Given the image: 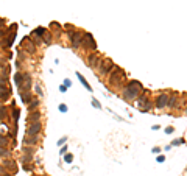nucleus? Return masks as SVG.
Segmentation results:
<instances>
[{"label": "nucleus", "instance_id": "1", "mask_svg": "<svg viewBox=\"0 0 187 176\" xmlns=\"http://www.w3.org/2000/svg\"><path fill=\"white\" fill-rule=\"evenodd\" d=\"M142 91H143L142 83L137 81V79H129V81L122 87V98L128 103L136 101Z\"/></svg>", "mask_w": 187, "mask_h": 176}, {"label": "nucleus", "instance_id": "2", "mask_svg": "<svg viewBox=\"0 0 187 176\" xmlns=\"http://www.w3.org/2000/svg\"><path fill=\"white\" fill-rule=\"evenodd\" d=\"M108 83H109L111 87L122 89L123 86L126 84V73L123 72V69H120V67L115 66V67L112 69V72L108 75Z\"/></svg>", "mask_w": 187, "mask_h": 176}, {"label": "nucleus", "instance_id": "3", "mask_svg": "<svg viewBox=\"0 0 187 176\" xmlns=\"http://www.w3.org/2000/svg\"><path fill=\"white\" fill-rule=\"evenodd\" d=\"M67 36H69V42H70V47L73 50H78L81 48L83 44V39H84V31L81 30H67Z\"/></svg>", "mask_w": 187, "mask_h": 176}, {"label": "nucleus", "instance_id": "4", "mask_svg": "<svg viewBox=\"0 0 187 176\" xmlns=\"http://www.w3.org/2000/svg\"><path fill=\"white\" fill-rule=\"evenodd\" d=\"M16 31H17V24H11L6 28V36L0 42V48L2 50H6V48H9L13 45V42L16 39Z\"/></svg>", "mask_w": 187, "mask_h": 176}, {"label": "nucleus", "instance_id": "5", "mask_svg": "<svg viewBox=\"0 0 187 176\" xmlns=\"http://www.w3.org/2000/svg\"><path fill=\"white\" fill-rule=\"evenodd\" d=\"M115 67V64L112 62V59L109 58H101L98 62V67H97V72L100 73V76H108L112 72V69Z\"/></svg>", "mask_w": 187, "mask_h": 176}, {"label": "nucleus", "instance_id": "6", "mask_svg": "<svg viewBox=\"0 0 187 176\" xmlns=\"http://www.w3.org/2000/svg\"><path fill=\"white\" fill-rule=\"evenodd\" d=\"M81 48H83V50H86L88 53L97 52V42H95V39H93V36L91 34V33H86L84 31V39H83Z\"/></svg>", "mask_w": 187, "mask_h": 176}, {"label": "nucleus", "instance_id": "7", "mask_svg": "<svg viewBox=\"0 0 187 176\" xmlns=\"http://www.w3.org/2000/svg\"><path fill=\"white\" fill-rule=\"evenodd\" d=\"M181 95L178 94V92H172V94L168 95V105H167V108L172 109V111H178V109H181Z\"/></svg>", "mask_w": 187, "mask_h": 176}, {"label": "nucleus", "instance_id": "8", "mask_svg": "<svg viewBox=\"0 0 187 176\" xmlns=\"http://www.w3.org/2000/svg\"><path fill=\"white\" fill-rule=\"evenodd\" d=\"M21 48L23 52L27 53V55H34L36 50H38V47L34 45V42L31 41V38H23L22 41H21Z\"/></svg>", "mask_w": 187, "mask_h": 176}, {"label": "nucleus", "instance_id": "9", "mask_svg": "<svg viewBox=\"0 0 187 176\" xmlns=\"http://www.w3.org/2000/svg\"><path fill=\"white\" fill-rule=\"evenodd\" d=\"M168 95L170 94H167V92H159V94L155 97V100H153V103H155V108L165 109L167 105H168Z\"/></svg>", "mask_w": 187, "mask_h": 176}, {"label": "nucleus", "instance_id": "10", "mask_svg": "<svg viewBox=\"0 0 187 176\" xmlns=\"http://www.w3.org/2000/svg\"><path fill=\"white\" fill-rule=\"evenodd\" d=\"M9 120H11V112H9V108L5 105V103H2V105H0V122L6 126V131L9 129V125H8Z\"/></svg>", "mask_w": 187, "mask_h": 176}, {"label": "nucleus", "instance_id": "11", "mask_svg": "<svg viewBox=\"0 0 187 176\" xmlns=\"http://www.w3.org/2000/svg\"><path fill=\"white\" fill-rule=\"evenodd\" d=\"M42 131V122H33V123H28V128H27V134L28 136H39Z\"/></svg>", "mask_w": 187, "mask_h": 176}, {"label": "nucleus", "instance_id": "12", "mask_svg": "<svg viewBox=\"0 0 187 176\" xmlns=\"http://www.w3.org/2000/svg\"><path fill=\"white\" fill-rule=\"evenodd\" d=\"M100 55L97 52H91V53H88V58H86V61H88V66L89 67H92V69H95L97 70V67H98V62H100Z\"/></svg>", "mask_w": 187, "mask_h": 176}, {"label": "nucleus", "instance_id": "13", "mask_svg": "<svg viewBox=\"0 0 187 176\" xmlns=\"http://www.w3.org/2000/svg\"><path fill=\"white\" fill-rule=\"evenodd\" d=\"M33 87V78L28 72H25V79H23L22 86L19 87V92H27V91H31Z\"/></svg>", "mask_w": 187, "mask_h": 176}, {"label": "nucleus", "instance_id": "14", "mask_svg": "<svg viewBox=\"0 0 187 176\" xmlns=\"http://www.w3.org/2000/svg\"><path fill=\"white\" fill-rule=\"evenodd\" d=\"M39 140H41L39 136H28L27 134L22 142H23V145H28V147H36V145L39 144Z\"/></svg>", "mask_w": 187, "mask_h": 176}, {"label": "nucleus", "instance_id": "15", "mask_svg": "<svg viewBox=\"0 0 187 176\" xmlns=\"http://www.w3.org/2000/svg\"><path fill=\"white\" fill-rule=\"evenodd\" d=\"M42 118V112L39 111V109H36V111H31L28 112V117H27V122L28 123H33V122H39Z\"/></svg>", "mask_w": 187, "mask_h": 176}, {"label": "nucleus", "instance_id": "16", "mask_svg": "<svg viewBox=\"0 0 187 176\" xmlns=\"http://www.w3.org/2000/svg\"><path fill=\"white\" fill-rule=\"evenodd\" d=\"M39 106H41V98L39 97H34L31 101L27 105V108H28V112H31V111H36V109H39Z\"/></svg>", "mask_w": 187, "mask_h": 176}, {"label": "nucleus", "instance_id": "17", "mask_svg": "<svg viewBox=\"0 0 187 176\" xmlns=\"http://www.w3.org/2000/svg\"><path fill=\"white\" fill-rule=\"evenodd\" d=\"M3 167L6 168V170H11L13 173H14L16 170H17V165H16V162L14 161H11V159H3Z\"/></svg>", "mask_w": 187, "mask_h": 176}, {"label": "nucleus", "instance_id": "18", "mask_svg": "<svg viewBox=\"0 0 187 176\" xmlns=\"http://www.w3.org/2000/svg\"><path fill=\"white\" fill-rule=\"evenodd\" d=\"M19 97L22 98V101L25 103V105H28V103L31 101L33 98H34V97H33V94H31V91H27V92H19Z\"/></svg>", "mask_w": 187, "mask_h": 176}, {"label": "nucleus", "instance_id": "19", "mask_svg": "<svg viewBox=\"0 0 187 176\" xmlns=\"http://www.w3.org/2000/svg\"><path fill=\"white\" fill-rule=\"evenodd\" d=\"M23 79H25V72H21L19 70L17 73L14 75V84L17 86V89L22 86V83H23Z\"/></svg>", "mask_w": 187, "mask_h": 176}, {"label": "nucleus", "instance_id": "20", "mask_svg": "<svg viewBox=\"0 0 187 176\" xmlns=\"http://www.w3.org/2000/svg\"><path fill=\"white\" fill-rule=\"evenodd\" d=\"M153 108H155V103H153V100H148V101H145L142 106H140L139 111L140 112H150Z\"/></svg>", "mask_w": 187, "mask_h": 176}, {"label": "nucleus", "instance_id": "21", "mask_svg": "<svg viewBox=\"0 0 187 176\" xmlns=\"http://www.w3.org/2000/svg\"><path fill=\"white\" fill-rule=\"evenodd\" d=\"M9 112H11V118H13V123H17L19 122V117H21V111H19L16 106H11V109H9Z\"/></svg>", "mask_w": 187, "mask_h": 176}, {"label": "nucleus", "instance_id": "22", "mask_svg": "<svg viewBox=\"0 0 187 176\" xmlns=\"http://www.w3.org/2000/svg\"><path fill=\"white\" fill-rule=\"evenodd\" d=\"M0 91H11L8 83V76H2L0 75Z\"/></svg>", "mask_w": 187, "mask_h": 176}, {"label": "nucleus", "instance_id": "23", "mask_svg": "<svg viewBox=\"0 0 187 176\" xmlns=\"http://www.w3.org/2000/svg\"><path fill=\"white\" fill-rule=\"evenodd\" d=\"M42 42H44L45 45H52L53 44V33H50L48 30H47V33L42 36Z\"/></svg>", "mask_w": 187, "mask_h": 176}, {"label": "nucleus", "instance_id": "24", "mask_svg": "<svg viewBox=\"0 0 187 176\" xmlns=\"http://www.w3.org/2000/svg\"><path fill=\"white\" fill-rule=\"evenodd\" d=\"M11 100V91H0V103H6Z\"/></svg>", "mask_w": 187, "mask_h": 176}, {"label": "nucleus", "instance_id": "25", "mask_svg": "<svg viewBox=\"0 0 187 176\" xmlns=\"http://www.w3.org/2000/svg\"><path fill=\"white\" fill-rule=\"evenodd\" d=\"M45 33H47V28H44V26H38V28L33 30L31 36H38V38H41V39H42V36H44Z\"/></svg>", "mask_w": 187, "mask_h": 176}, {"label": "nucleus", "instance_id": "26", "mask_svg": "<svg viewBox=\"0 0 187 176\" xmlns=\"http://www.w3.org/2000/svg\"><path fill=\"white\" fill-rule=\"evenodd\" d=\"M0 147L9 148V136L8 134H0Z\"/></svg>", "mask_w": 187, "mask_h": 176}, {"label": "nucleus", "instance_id": "27", "mask_svg": "<svg viewBox=\"0 0 187 176\" xmlns=\"http://www.w3.org/2000/svg\"><path fill=\"white\" fill-rule=\"evenodd\" d=\"M22 153H23V154L34 156V153H36V147H28V145H23V147H22Z\"/></svg>", "mask_w": 187, "mask_h": 176}, {"label": "nucleus", "instance_id": "28", "mask_svg": "<svg viewBox=\"0 0 187 176\" xmlns=\"http://www.w3.org/2000/svg\"><path fill=\"white\" fill-rule=\"evenodd\" d=\"M76 76H78V79H80V81H81V83H83V86H84V87H86V89H88V91H92V87H91V84H89V83H88V81H86V78H84V76H83L81 73H80V72H76Z\"/></svg>", "mask_w": 187, "mask_h": 176}, {"label": "nucleus", "instance_id": "29", "mask_svg": "<svg viewBox=\"0 0 187 176\" xmlns=\"http://www.w3.org/2000/svg\"><path fill=\"white\" fill-rule=\"evenodd\" d=\"M9 156H11V150H8L6 147H0V157L8 159Z\"/></svg>", "mask_w": 187, "mask_h": 176}, {"label": "nucleus", "instance_id": "30", "mask_svg": "<svg viewBox=\"0 0 187 176\" xmlns=\"http://www.w3.org/2000/svg\"><path fill=\"white\" fill-rule=\"evenodd\" d=\"M0 75H2V76H8L9 75V66L8 64L0 66Z\"/></svg>", "mask_w": 187, "mask_h": 176}, {"label": "nucleus", "instance_id": "31", "mask_svg": "<svg viewBox=\"0 0 187 176\" xmlns=\"http://www.w3.org/2000/svg\"><path fill=\"white\" fill-rule=\"evenodd\" d=\"M34 92L38 94V97H39V98L44 97V91H42V86L39 84V83H36V84H34Z\"/></svg>", "mask_w": 187, "mask_h": 176}, {"label": "nucleus", "instance_id": "32", "mask_svg": "<svg viewBox=\"0 0 187 176\" xmlns=\"http://www.w3.org/2000/svg\"><path fill=\"white\" fill-rule=\"evenodd\" d=\"M31 161H33V156H30V154H23V156H22V159H21L22 164H30Z\"/></svg>", "mask_w": 187, "mask_h": 176}, {"label": "nucleus", "instance_id": "33", "mask_svg": "<svg viewBox=\"0 0 187 176\" xmlns=\"http://www.w3.org/2000/svg\"><path fill=\"white\" fill-rule=\"evenodd\" d=\"M64 161L67 162V164H72V162H73V154H72V153H69V154L66 153V154H64Z\"/></svg>", "mask_w": 187, "mask_h": 176}, {"label": "nucleus", "instance_id": "34", "mask_svg": "<svg viewBox=\"0 0 187 176\" xmlns=\"http://www.w3.org/2000/svg\"><path fill=\"white\" fill-rule=\"evenodd\" d=\"M184 142H186L184 139H175V140H173L170 145H172V147H178V145H182Z\"/></svg>", "mask_w": 187, "mask_h": 176}, {"label": "nucleus", "instance_id": "35", "mask_svg": "<svg viewBox=\"0 0 187 176\" xmlns=\"http://www.w3.org/2000/svg\"><path fill=\"white\" fill-rule=\"evenodd\" d=\"M0 175H3V176H11V175H9V171L6 170L5 167H2V165H0Z\"/></svg>", "mask_w": 187, "mask_h": 176}, {"label": "nucleus", "instance_id": "36", "mask_svg": "<svg viewBox=\"0 0 187 176\" xmlns=\"http://www.w3.org/2000/svg\"><path fill=\"white\" fill-rule=\"evenodd\" d=\"M23 165V170H25V171H31L33 170V164L31 165H30V164H22Z\"/></svg>", "mask_w": 187, "mask_h": 176}, {"label": "nucleus", "instance_id": "37", "mask_svg": "<svg viewBox=\"0 0 187 176\" xmlns=\"http://www.w3.org/2000/svg\"><path fill=\"white\" fill-rule=\"evenodd\" d=\"M92 106H93V108H97V109H101V105H100V103L97 101L95 98H93V100H92Z\"/></svg>", "mask_w": 187, "mask_h": 176}, {"label": "nucleus", "instance_id": "38", "mask_svg": "<svg viewBox=\"0 0 187 176\" xmlns=\"http://www.w3.org/2000/svg\"><path fill=\"white\" fill-rule=\"evenodd\" d=\"M59 111H61V112H67V106H66L64 103H62V105H59Z\"/></svg>", "mask_w": 187, "mask_h": 176}, {"label": "nucleus", "instance_id": "39", "mask_svg": "<svg viewBox=\"0 0 187 176\" xmlns=\"http://www.w3.org/2000/svg\"><path fill=\"white\" fill-rule=\"evenodd\" d=\"M173 131H175V128H173V126H167V128H165V132H167V134H172Z\"/></svg>", "mask_w": 187, "mask_h": 176}, {"label": "nucleus", "instance_id": "40", "mask_svg": "<svg viewBox=\"0 0 187 176\" xmlns=\"http://www.w3.org/2000/svg\"><path fill=\"white\" fill-rule=\"evenodd\" d=\"M67 150H69V148H67V147H62V148H61V150H59V154H61V156H64V154H66V153H67Z\"/></svg>", "mask_w": 187, "mask_h": 176}, {"label": "nucleus", "instance_id": "41", "mask_svg": "<svg viewBox=\"0 0 187 176\" xmlns=\"http://www.w3.org/2000/svg\"><path fill=\"white\" fill-rule=\"evenodd\" d=\"M6 36V28H3V30H0V39H3Z\"/></svg>", "mask_w": 187, "mask_h": 176}, {"label": "nucleus", "instance_id": "42", "mask_svg": "<svg viewBox=\"0 0 187 176\" xmlns=\"http://www.w3.org/2000/svg\"><path fill=\"white\" fill-rule=\"evenodd\" d=\"M62 84H64L66 87H70V86H72V83H70V79H67V78H66V79H64V83H62Z\"/></svg>", "mask_w": 187, "mask_h": 176}, {"label": "nucleus", "instance_id": "43", "mask_svg": "<svg viewBox=\"0 0 187 176\" xmlns=\"http://www.w3.org/2000/svg\"><path fill=\"white\" fill-rule=\"evenodd\" d=\"M66 142H67V137H62V139H59L58 140V145H64Z\"/></svg>", "mask_w": 187, "mask_h": 176}, {"label": "nucleus", "instance_id": "44", "mask_svg": "<svg viewBox=\"0 0 187 176\" xmlns=\"http://www.w3.org/2000/svg\"><path fill=\"white\" fill-rule=\"evenodd\" d=\"M64 28H66V30H75V26H73L72 24H66Z\"/></svg>", "mask_w": 187, "mask_h": 176}, {"label": "nucleus", "instance_id": "45", "mask_svg": "<svg viewBox=\"0 0 187 176\" xmlns=\"http://www.w3.org/2000/svg\"><path fill=\"white\" fill-rule=\"evenodd\" d=\"M151 151L155 153V154H159V153H161V148H159V147H155V148H153Z\"/></svg>", "mask_w": 187, "mask_h": 176}, {"label": "nucleus", "instance_id": "46", "mask_svg": "<svg viewBox=\"0 0 187 176\" xmlns=\"http://www.w3.org/2000/svg\"><path fill=\"white\" fill-rule=\"evenodd\" d=\"M5 28V19H0V30Z\"/></svg>", "mask_w": 187, "mask_h": 176}, {"label": "nucleus", "instance_id": "47", "mask_svg": "<svg viewBox=\"0 0 187 176\" xmlns=\"http://www.w3.org/2000/svg\"><path fill=\"white\" fill-rule=\"evenodd\" d=\"M59 91H61V92H62V94H64V92H66V91H67V87H66V86H64V84H61V86H59Z\"/></svg>", "mask_w": 187, "mask_h": 176}, {"label": "nucleus", "instance_id": "48", "mask_svg": "<svg viewBox=\"0 0 187 176\" xmlns=\"http://www.w3.org/2000/svg\"><path fill=\"white\" fill-rule=\"evenodd\" d=\"M164 159H165L164 156H158V162H164Z\"/></svg>", "mask_w": 187, "mask_h": 176}, {"label": "nucleus", "instance_id": "49", "mask_svg": "<svg viewBox=\"0 0 187 176\" xmlns=\"http://www.w3.org/2000/svg\"><path fill=\"white\" fill-rule=\"evenodd\" d=\"M33 176H47V175H33Z\"/></svg>", "mask_w": 187, "mask_h": 176}, {"label": "nucleus", "instance_id": "50", "mask_svg": "<svg viewBox=\"0 0 187 176\" xmlns=\"http://www.w3.org/2000/svg\"><path fill=\"white\" fill-rule=\"evenodd\" d=\"M186 114H187V106H186Z\"/></svg>", "mask_w": 187, "mask_h": 176}, {"label": "nucleus", "instance_id": "51", "mask_svg": "<svg viewBox=\"0 0 187 176\" xmlns=\"http://www.w3.org/2000/svg\"><path fill=\"white\" fill-rule=\"evenodd\" d=\"M0 176H3V175H0Z\"/></svg>", "mask_w": 187, "mask_h": 176}]
</instances>
